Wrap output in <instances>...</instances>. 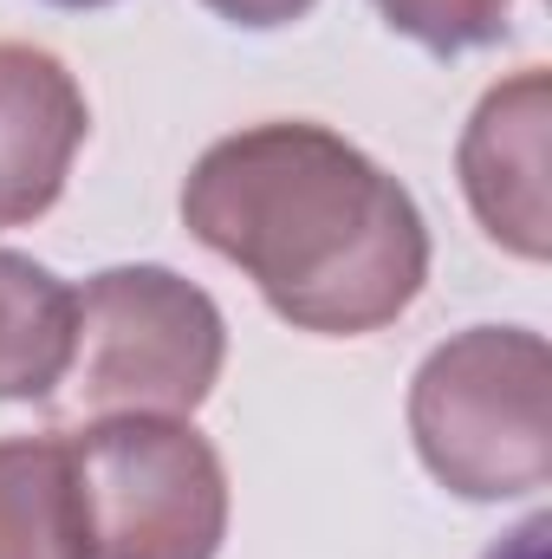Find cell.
<instances>
[{"mask_svg": "<svg viewBox=\"0 0 552 559\" xmlns=\"http://www.w3.org/2000/svg\"><path fill=\"white\" fill-rule=\"evenodd\" d=\"M189 235L235 261L286 325L364 338L429 280L416 195L325 124H254L208 143L182 182Z\"/></svg>", "mask_w": 552, "mask_h": 559, "instance_id": "obj_1", "label": "cell"}, {"mask_svg": "<svg viewBox=\"0 0 552 559\" xmlns=\"http://www.w3.org/2000/svg\"><path fill=\"white\" fill-rule=\"evenodd\" d=\"M422 468L461 501H514L552 481V352L527 325H468L410 378Z\"/></svg>", "mask_w": 552, "mask_h": 559, "instance_id": "obj_2", "label": "cell"}, {"mask_svg": "<svg viewBox=\"0 0 552 559\" xmlns=\"http://www.w3.org/2000/svg\"><path fill=\"white\" fill-rule=\"evenodd\" d=\"M79 397L105 417H189L228 365L221 306L169 267H105L79 293Z\"/></svg>", "mask_w": 552, "mask_h": 559, "instance_id": "obj_3", "label": "cell"}, {"mask_svg": "<svg viewBox=\"0 0 552 559\" xmlns=\"http://www.w3.org/2000/svg\"><path fill=\"white\" fill-rule=\"evenodd\" d=\"M92 559H215L228 468L182 417H105L72 436Z\"/></svg>", "mask_w": 552, "mask_h": 559, "instance_id": "obj_4", "label": "cell"}, {"mask_svg": "<svg viewBox=\"0 0 552 559\" xmlns=\"http://www.w3.org/2000/svg\"><path fill=\"white\" fill-rule=\"evenodd\" d=\"M547 124H552V79L547 66H520L514 79H501L455 150L461 169V195L475 209V222L488 228L494 248L520 254V261H547L552 254V215H547Z\"/></svg>", "mask_w": 552, "mask_h": 559, "instance_id": "obj_5", "label": "cell"}, {"mask_svg": "<svg viewBox=\"0 0 552 559\" xmlns=\"http://www.w3.org/2000/svg\"><path fill=\"white\" fill-rule=\"evenodd\" d=\"M92 131L79 79L26 39H0V228L39 222Z\"/></svg>", "mask_w": 552, "mask_h": 559, "instance_id": "obj_6", "label": "cell"}, {"mask_svg": "<svg viewBox=\"0 0 552 559\" xmlns=\"http://www.w3.org/2000/svg\"><path fill=\"white\" fill-rule=\"evenodd\" d=\"M0 559H92L72 436L0 442Z\"/></svg>", "mask_w": 552, "mask_h": 559, "instance_id": "obj_7", "label": "cell"}, {"mask_svg": "<svg viewBox=\"0 0 552 559\" xmlns=\"http://www.w3.org/2000/svg\"><path fill=\"white\" fill-rule=\"evenodd\" d=\"M79 358V293L52 267L0 248V404H33Z\"/></svg>", "mask_w": 552, "mask_h": 559, "instance_id": "obj_8", "label": "cell"}, {"mask_svg": "<svg viewBox=\"0 0 552 559\" xmlns=\"http://www.w3.org/2000/svg\"><path fill=\"white\" fill-rule=\"evenodd\" d=\"M377 13L410 46L435 52V59H455V52H475V46L507 39L514 0H377Z\"/></svg>", "mask_w": 552, "mask_h": 559, "instance_id": "obj_9", "label": "cell"}, {"mask_svg": "<svg viewBox=\"0 0 552 559\" xmlns=\"http://www.w3.org/2000/svg\"><path fill=\"white\" fill-rule=\"evenodd\" d=\"M208 13H221L228 26H254V33H267V26H292V20H305L319 0H202Z\"/></svg>", "mask_w": 552, "mask_h": 559, "instance_id": "obj_10", "label": "cell"}, {"mask_svg": "<svg viewBox=\"0 0 552 559\" xmlns=\"http://www.w3.org/2000/svg\"><path fill=\"white\" fill-rule=\"evenodd\" d=\"M547 534H552V521H547V514H533L527 527H514V534H507L488 559H547Z\"/></svg>", "mask_w": 552, "mask_h": 559, "instance_id": "obj_11", "label": "cell"}, {"mask_svg": "<svg viewBox=\"0 0 552 559\" xmlns=\"http://www.w3.org/2000/svg\"><path fill=\"white\" fill-rule=\"evenodd\" d=\"M52 7H111V0H52Z\"/></svg>", "mask_w": 552, "mask_h": 559, "instance_id": "obj_12", "label": "cell"}]
</instances>
